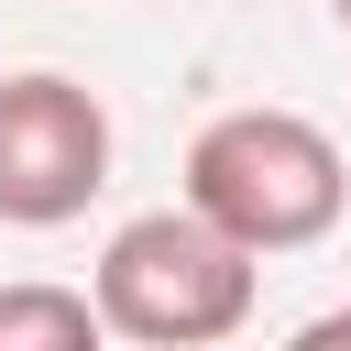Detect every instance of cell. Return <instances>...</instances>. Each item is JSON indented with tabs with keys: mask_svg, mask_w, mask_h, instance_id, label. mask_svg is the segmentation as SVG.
Wrapping results in <instances>:
<instances>
[{
	"mask_svg": "<svg viewBox=\"0 0 351 351\" xmlns=\"http://www.w3.org/2000/svg\"><path fill=\"white\" fill-rule=\"evenodd\" d=\"M186 208H208L252 263L263 252H307V241L340 230L351 165L307 110H219L186 143Z\"/></svg>",
	"mask_w": 351,
	"mask_h": 351,
	"instance_id": "obj_1",
	"label": "cell"
},
{
	"mask_svg": "<svg viewBox=\"0 0 351 351\" xmlns=\"http://www.w3.org/2000/svg\"><path fill=\"white\" fill-rule=\"evenodd\" d=\"M99 329L143 340V351H208L252 329V252L208 219V208H143L99 241Z\"/></svg>",
	"mask_w": 351,
	"mask_h": 351,
	"instance_id": "obj_2",
	"label": "cell"
},
{
	"mask_svg": "<svg viewBox=\"0 0 351 351\" xmlns=\"http://www.w3.org/2000/svg\"><path fill=\"white\" fill-rule=\"evenodd\" d=\"M110 186V110L99 88L22 66L0 77V230H66Z\"/></svg>",
	"mask_w": 351,
	"mask_h": 351,
	"instance_id": "obj_3",
	"label": "cell"
},
{
	"mask_svg": "<svg viewBox=\"0 0 351 351\" xmlns=\"http://www.w3.org/2000/svg\"><path fill=\"white\" fill-rule=\"evenodd\" d=\"M99 296L77 285H0V351H99Z\"/></svg>",
	"mask_w": 351,
	"mask_h": 351,
	"instance_id": "obj_4",
	"label": "cell"
},
{
	"mask_svg": "<svg viewBox=\"0 0 351 351\" xmlns=\"http://www.w3.org/2000/svg\"><path fill=\"white\" fill-rule=\"evenodd\" d=\"M329 11H340V33H351V0H329Z\"/></svg>",
	"mask_w": 351,
	"mask_h": 351,
	"instance_id": "obj_6",
	"label": "cell"
},
{
	"mask_svg": "<svg viewBox=\"0 0 351 351\" xmlns=\"http://www.w3.org/2000/svg\"><path fill=\"white\" fill-rule=\"evenodd\" d=\"M307 340H351V296H340V307H329V318H318Z\"/></svg>",
	"mask_w": 351,
	"mask_h": 351,
	"instance_id": "obj_5",
	"label": "cell"
}]
</instances>
